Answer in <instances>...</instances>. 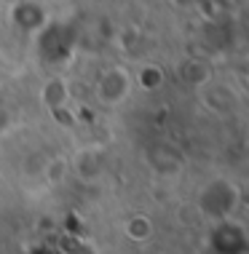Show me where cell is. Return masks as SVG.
Listing matches in <instances>:
<instances>
[{
  "mask_svg": "<svg viewBox=\"0 0 249 254\" xmlns=\"http://www.w3.org/2000/svg\"><path fill=\"white\" fill-rule=\"evenodd\" d=\"M131 94V75L123 67H110L96 80V99L105 107H118Z\"/></svg>",
  "mask_w": 249,
  "mask_h": 254,
  "instance_id": "6da1fadb",
  "label": "cell"
},
{
  "mask_svg": "<svg viewBox=\"0 0 249 254\" xmlns=\"http://www.w3.org/2000/svg\"><path fill=\"white\" fill-rule=\"evenodd\" d=\"M236 201H239V193L228 182H214L209 188H204V193H201V209L212 219L228 217L233 211V206H236Z\"/></svg>",
  "mask_w": 249,
  "mask_h": 254,
  "instance_id": "7a4b0ae2",
  "label": "cell"
},
{
  "mask_svg": "<svg viewBox=\"0 0 249 254\" xmlns=\"http://www.w3.org/2000/svg\"><path fill=\"white\" fill-rule=\"evenodd\" d=\"M67 163H70V174H75L81 182H86V185H91V182H96L102 177V158L91 147L78 150L75 158L67 161Z\"/></svg>",
  "mask_w": 249,
  "mask_h": 254,
  "instance_id": "3957f363",
  "label": "cell"
},
{
  "mask_svg": "<svg viewBox=\"0 0 249 254\" xmlns=\"http://www.w3.org/2000/svg\"><path fill=\"white\" fill-rule=\"evenodd\" d=\"M40 99H43L46 107L59 110V107H65L67 99H70V88H67V83H65L62 78H54V80H48V83L43 86V91H40Z\"/></svg>",
  "mask_w": 249,
  "mask_h": 254,
  "instance_id": "277c9868",
  "label": "cell"
},
{
  "mask_svg": "<svg viewBox=\"0 0 249 254\" xmlns=\"http://www.w3.org/2000/svg\"><path fill=\"white\" fill-rule=\"evenodd\" d=\"M123 233H126L131 241H148L150 233H153V222L142 214H134L123 222Z\"/></svg>",
  "mask_w": 249,
  "mask_h": 254,
  "instance_id": "5b68a950",
  "label": "cell"
},
{
  "mask_svg": "<svg viewBox=\"0 0 249 254\" xmlns=\"http://www.w3.org/2000/svg\"><path fill=\"white\" fill-rule=\"evenodd\" d=\"M43 177L51 185H57V182H62L67 174H70V163L65 161V158H46V163H43Z\"/></svg>",
  "mask_w": 249,
  "mask_h": 254,
  "instance_id": "8992f818",
  "label": "cell"
},
{
  "mask_svg": "<svg viewBox=\"0 0 249 254\" xmlns=\"http://www.w3.org/2000/svg\"><path fill=\"white\" fill-rule=\"evenodd\" d=\"M140 83H142V88H148V91H156L158 83H161V75H158L156 67H145L142 75H140Z\"/></svg>",
  "mask_w": 249,
  "mask_h": 254,
  "instance_id": "52a82bcc",
  "label": "cell"
}]
</instances>
